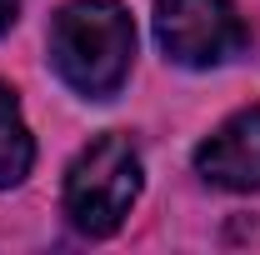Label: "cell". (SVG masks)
I'll return each instance as SVG.
<instances>
[{
    "mask_svg": "<svg viewBox=\"0 0 260 255\" xmlns=\"http://www.w3.org/2000/svg\"><path fill=\"white\" fill-rule=\"evenodd\" d=\"M135 25L120 0H70L50 25V60L70 90L110 100L130 75Z\"/></svg>",
    "mask_w": 260,
    "mask_h": 255,
    "instance_id": "cell-1",
    "label": "cell"
},
{
    "mask_svg": "<svg viewBox=\"0 0 260 255\" xmlns=\"http://www.w3.org/2000/svg\"><path fill=\"white\" fill-rule=\"evenodd\" d=\"M140 195V150L110 130L95 135L65 170V215L80 235H115Z\"/></svg>",
    "mask_w": 260,
    "mask_h": 255,
    "instance_id": "cell-2",
    "label": "cell"
},
{
    "mask_svg": "<svg viewBox=\"0 0 260 255\" xmlns=\"http://www.w3.org/2000/svg\"><path fill=\"white\" fill-rule=\"evenodd\" d=\"M155 35L180 65H225L245 50V25L230 0H155Z\"/></svg>",
    "mask_w": 260,
    "mask_h": 255,
    "instance_id": "cell-3",
    "label": "cell"
},
{
    "mask_svg": "<svg viewBox=\"0 0 260 255\" xmlns=\"http://www.w3.org/2000/svg\"><path fill=\"white\" fill-rule=\"evenodd\" d=\"M195 170L220 190H260V105L235 110L195 150Z\"/></svg>",
    "mask_w": 260,
    "mask_h": 255,
    "instance_id": "cell-4",
    "label": "cell"
},
{
    "mask_svg": "<svg viewBox=\"0 0 260 255\" xmlns=\"http://www.w3.org/2000/svg\"><path fill=\"white\" fill-rule=\"evenodd\" d=\"M30 160H35V140H30V130H25L20 100L0 80V190L20 185L30 175Z\"/></svg>",
    "mask_w": 260,
    "mask_h": 255,
    "instance_id": "cell-5",
    "label": "cell"
},
{
    "mask_svg": "<svg viewBox=\"0 0 260 255\" xmlns=\"http://www.w3.org/2000/svg\"><path fill=\"white\" fill-rule=\"evenodd\" d=\"M15 10H20V0H0V35L15 25Z\"/></svg>",
    "mask_w": 260,
    "mask_h": 255,
    "instance_id": "cell-6",
    "label": "cell"
}]
</instances>
